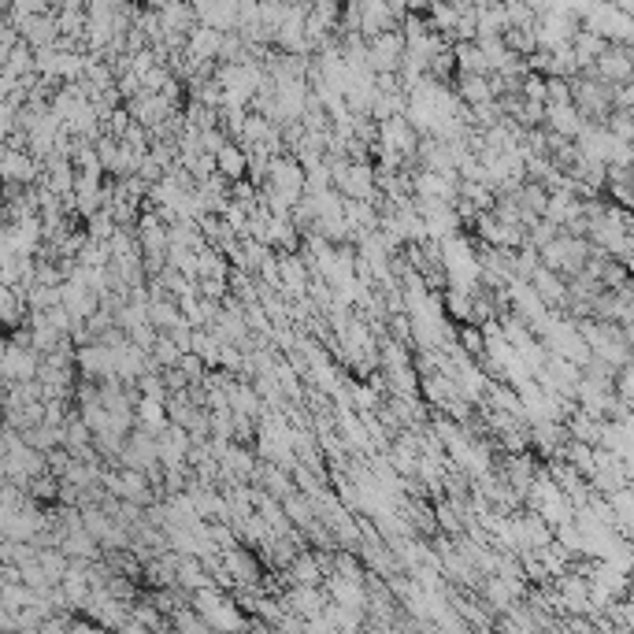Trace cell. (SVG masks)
<instances>
[{"label": "cell", "instance_id": "2", "mask_svg": "<svg viewBox=\"0 0 634 634\" xmlns=\"http://www.w3.org/2000/svg\"><path fill=\"white\" fill-rule=\"evenodd\" d=\"M590 75L605 86H623L631 78V45H605V52L590 67Z\"/></svg>", "mask_w": 634, "mask_h": 634}, {"label": "cell", "instance_id": "1", "mask_svg": "<svg viewBox=\"0 0 634 634\" xmlns=\"http://www.w3.org/2000/svg\"><path fill=\"white\" fill-rule=\"evenodd\" d=\"M190 609L201 616V623L208 627V631H219V634H241L245 631V616L234 609V601H230V597L219 594L216 586L197 590L193 601H190Z\"/></svg>", "mask_w": 634, "mask_h": 634}, {"label": "cell", "instance_id": "5", "mask_svg": "<svg viewBox=\"0 0 634 634\" xmlns=\"http://www.w3.org/2000/svg\"><path fill=\"white\" fill-rule=\"evenodd\" d=\"M245 171H249V153H245L241 145H234V141H230L227 149L216 156V175H223L227 182H241V178H245Z\"/></svg>", "mask_w": 634, "mask_h": 634}, {"label": "cell", "instance_id": "6", "mask_svg": "<svg viewBox=\"0 0 634 634\" xmlns=\"http://www.w3.org/2000/svg\"><path fill=\"white\" fill-rule=\"evenodd\" d=\"M230 275V264L223 249L216 245H204L201 253H197V279H227Z\"/></svg>", "mask_w": 634, "mask_h": 634}, {"label": "cell", "instance_id": "8", "mask_svg": "<svg viewBox=\"0 0 634 634\" xmlns=\"http://www.w3.org/2000/svg\"><path fill=\"white\" fill-rule=\"evenodd\" d=\"M138 390L141 397H149V401H167V386L164 379H160V371H145L138 379Z\"/></svg>", "mask_w": 634, "mask_h": 634}, {"label": "cell", "instance_id": "3", "mask_svg": "<svg viewBox=\"0 0 634 634\" xmlns=\"http://www.w3.org/2000/svg\"><path fill=\"white\" fill-rule=\"evenodd\" d=\"M586 127H590V123H586L583 115L575 112L571 104H560V108H546V130H549V134H557V138L575 141Z\"/></svg>", "mask_w": 634, "mask_h": 634}, {"label": "cell", "instance_id": "4", "mask_svg": "<svg viewBox=\"0 0 634 634\" xmlns=\"http://www.w3.org/2000/svg\"><path fill=\"white\" fill-rule=\"evenodd\" d=\"M134 423H138L141 431H149V434H164L167 431L164 401H149V397H141L138 405H134Z\"/></svg>", "mask_w": 634, "mask_h": 634}, {"label": "cell", "instance_id": "9", "mask_svg": "<svg viewBox=\"0 0 634 634\" xmlns=\"http://www.w3.org/2000/svg\"><path fill=\"white\" fill-rule=\"evenodd\" d=\"M501 634H534V623L527 612H508L501 623Z\"/></svg>", "mask_w": 634, "mask_h": 634}, {"label": "cell", "instance_id": "7", "mask_svg": "<svg viewBox=\"0 0 634 634\" xmlns=\"http://www.w3.org/2000/svg\"><path fill=\"white\" fill-rule=\"evenodd\" d=\"M290 575H293V586H316L319 583V557L316 553H301V557H293Z\"/></svg>", "mask_w": 634, "mask_h": 634}]
</instances>
